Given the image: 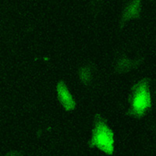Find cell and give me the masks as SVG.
Here are the masks:
<instances>
[{
    "label": "cell",
    "instance_id": "8992f818",
    "mask_svg": "<svg viewBox=\"0 0 156 156\" xmlns=\"http://www.w3.org/2000/svg\"><path fill=\"white\" fill-rule=\"evenodd\" d=\"M80 79L84 84H87L91 79V70L88 66H83L79 70Z\"/></svg>",
    "mask_w": 156,
    "mask_h": 156
},
{
    "label": "cell",
    "instance_id": "5b68a950",
    "mask_svg": "<svg viewBox=\"0 0 156 156\" xmlns=\"http://www.w3.org/2000/svg\"><path fill=\"white\" fill-rule=\"evenodd\" d=\"M136 65H137V62L129 60L126 57H124V58H121L120 60L118 62L115 69L117 71H119V73H125V72L130 70Z\"/></svg>",
    "mask_w": 156,
    "mask_h": 156
},
{
    "label": "cell",
    "instance_id": "6da1fadb",
    "mask_svg": "<svg viewBox=\"0 0 156 156\" xmlns=\"http://www.w3.org/2000/svg\"><path fill=\"white\" fill-rule=\"evenodd\" d=\"M114 144L115 139L112 130L101 115H96L90 147H96L106 154H112L115 148Z\"/></svg>",
    "mask_w": 156,
    "mask_h": 156
},
{
    "label": "cell",
    "instance_id": "7a4b0ae2",
    "mask_svg": "<svg viewBox=\"0 0 156 156\" xmlns=\"http://www.w3.org/2000/svg\"><path fill=\"white\" fill-rule=\"evenodd\" d=\"M129 115L140 118L151 107V97L149 80L144 78L133 86L129 98Z\"/></svg>",
    "mask_w": 156,
    "mask_h": 156
},
{
    "label": "cell",
    "instance_id": "52a82bcc",
    "mask_svg": "<svg viewBox=\"0 0 156 156\" xmlns=\"http://www.w3.org/2000/svg\"><path fill=\"white\" fill-rule=\"evenodd\" d=\"M6 156H21V154H20V153L18 152V151H12L8 153V154H6Z\"/></svg>",
    "mask_w": 156,
    "mask_h": 156
},
{
    "label": "cell",
    "instance_id": "3957f363",
    "mask_svg": "<svg viewBox=\"0 0 156 156\" xmlns=\"http://www.w3.org/2000/svg\"><path fill=\"white\" fill-rule=\"evenodd\" d=\"M57 96L61 105L66 111H71L76 107V102L73 95L69 92L66 83L63 81H59L56 87Z\"/></svg>",
    "mask_w": 156,
    "mask_h": 156
},
{
    "label": "cell",
    "instance_id": "277c9868",
    "mask_svg": "<svg viewBox=\"0 0 156 156\" xmlns=\"http://www.w3.org/2000/svg\"><path fill=\"white\" fill-rule=\"evenodd\" d=\"M140 12V0H133L126 6L122 12V21L125 23L127 20L137 18Z\"/></svg>",
    "mask_w": 156,
    "mask_h": 156
}]
</instances>
